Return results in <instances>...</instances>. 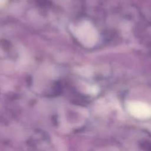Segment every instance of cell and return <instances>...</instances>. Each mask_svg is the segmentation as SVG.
I'll use <instances>...</instances> for the list:
<instances>
[{
	"label": "cell",
	"instance_id": "cell-1",
	"mask_svg": "<svg viewBox=\"0 0 151 151\" xmlns=\"http://www.w3.org/2000/svg\"><path fill=\"white\" fill-rule=\"evenodd\" d=\"M74 34L78 41L86 47H92L99 39L98 32L89 22H83L74 29Z\"/></svg>",
	"mask_w": 151,
	"mask_h": 151
},
{
	"label": "cell",
	"instance_id": "cell-2",
	"mask_svg": "<svg viewBox=\"0 0 151 151\" xmlns=\"http://www.w3.org/2000/svg\"><path fill=\"white\" fill-rule=\"evenodd\" d=\"M127 109L132 116L139 119L147 118L151 114V109L142 102L130 101L127 103Z\"/></svg>",
	"mask_w": 151,
	"mask_h": 151
}]
</instances>
